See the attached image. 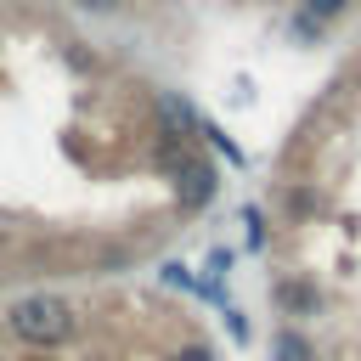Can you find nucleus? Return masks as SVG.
Here are the masks:
<instances>
[{
  "label": "nucleus",
  "mask_w": 361,
  "mask_h": 361,
  "mask_svg": "<svg viewBox=\"0 0 361 361\" xmlns=\"http://www.w3.org/2000/svg\"><path fill=\"white\" fill-rule=\"evenodd\" d=\"M79 6H85V11H118L124 0H79Z\"/></svg>",
  "instance_id": "nucleus-8"
},
{
  "label": "nucleus",
  "mask_w": 361,
  "mask_h": 361,
  "mask_svg": "<svg viewBox=\"0 0 361 361\" xmlns=\"http://www.w3.org/2000/svg\"><path fill=\"white\" fill-rule=\"evenodd\" d=\"M158 118H164V135H169V141H180V135L197 130V118H192V107H186L180 96H158Z\"/></svg>",
  "instance_id": "nucleus-3"
},
{
  "label": "nucleus",
  "mask_w": 361,
  "mask_h": 361,
  "mask_svg": "<svg viewBox=\"0 0 361 361\" xmlns=\"http://www.w3.org/2000/svg\"><path fill=\"white\" fill-rule=\"evenodd\" d=\"M6 327H11L23 344H62V338L73 333V310H68L62 299H51V293H28V299H17V305L6 310Z\"/></svg>",
  "instance_id": "nucleus-1"
},
{
  "label": "nucleus",
  "mask_w": 361,
  "mask_h": 361,
  "mask_svg": "<svg viewBox=\"0 0 361 361\" xmlns=\"http://www.w3.org/2000/svg\"><path fill=\"white\" fill-rule=\"evenodd\" d=\"M310 11L316 17H333V11H344V0H310Z\"/></svg>",
  "instance_id": "nucleus-7"
},
{
  "label": "nucleus",
  "mask_w": 361,
  "mask_h": 361,
  "mask_svg": "<svg viewBox=\"0 0 361 361\" xmlns=\"http://www.w3.org/2000/svg\"><path fill=\"white\" fill-rule=\"evenodd\" d=\"M169 361H214V355H209V350H203V344H186V350H175V355H169Z\"/></svg>",
  "instance_id": "nucleus-6"
},
{
  "label": "nucleus",
  "mask_w": 361,
  "mask_h": 361,
  "mask_svg": "<svg viewBox=\"0 0 361 361\" xmlns=\"http://www.w3.org/2000/svg\"><path fill=\"white\" fill-rule=\"evenodd\" d=\"M169 175H175V197H180L186 209H197V203L214 197V169H209L203 158H192V152L169 158Z\"/></svg>",
  "instance_id": "nucleus-2"
},
{
  "label": "nucleus",
  "mask_w": 361,
  "mask_h": 361,
  "mask_svg": "<svg viewBox=\"0 0 361 361\" xmlns=\"http://www.w3.org/2000/svg\"><path fill=\"white\" fill-rule=\"evenodd\" d=\"M276 299H282L288 310H316V293H310V288H299V282H282V288H276Z\"/></svg>",
  "instance_id": "nucleus-4"
},
{
  "label": "nucleus",
  "mask_w": 361,
  "mask_h": 361,
  "mask_svg": "<svg viewBox=\"0 0 361 361\" xmlns=\"http://www.w3.org/2000/svg\"><path fill=\"white\" fill-rule=\"evenodd\" d=\"M276 355H282V361H305L310 350H305V338H293V333H282V338H276Z\"/></svg>",
  "instance_id": "nucleus-5"
}]
</instances>
